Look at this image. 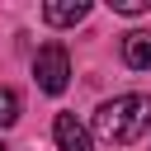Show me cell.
Here are the masks:
<instances>
[{"mask_svg":"<svg viewBox=\"0 0 151 151\" xmlns=\"http://www.w3.org/2000/svg\"><path fill=\"white\" fill-rule=\"evenodd\" d=\"M94 132L113 146L142 142L151 132V94H113L94 109Z\"/></svg>","mask_w":151,"mask_h":151,"instance_id":"6da1fadb","label":"cell"},{"mask_svg":"<svg viewBox=\"0 0 151 151\" xmlns=\"http://www.w3.org/2000/svg\"><path fill=\"white\" fill-rule=\"evenodd\" d=\"M33 80H38L42 94H61V90L71 85V57H66L61 42H42V47H38V57H33Z\"/></svg>","mask_w":151,"mask_h":151,"instance_id":"7a4b0ae2","label":"cell"},{"mask_svg":"<svg viewBox=\"0 0 151 151\" xmlns=\"http://www.w3.org/2000/svg\"><path fill=\"white\" fill-rule=\"evenodd\" d=\"M52 137H57V146H61V151H94V137H90V127H85L76 113H57Z\"/></svg>","mask_w":151,"mask_h":151,"instance_id":"3957f363","label":"cell"},{"mask_svg":"<svg viewBox=\"0 0 151 151\" xmlns=\"http://www.w3.org/2000/svg\"><path fill=\"white\" fill-rule=\"evenodd\" d=\"M90 19V0H47L42 5V24L47 28H76Z\"/></svg>","mask_w":151,"mask_h":151,"instance_id":"277c9868","label":"cell"},{"mask_svg":"<svg viewBox=\"0 0 151 151\" xmlns=\"http://www.w3.org/2000/svg\"><path fill=\"white\" fill-rule=\"evenodd\" d=\"M123 61H127L132 71H151V28L123 33Z\"/></svg>","mask_w":151,"mask_h":151,"instance_id":"5b68a950","label":"cell"},{"mask_svg":"<svg viewBox=\"0 0 151 151\" xmlns=\"http://www.w3.org/2000/svg\"><path fill=\"white\" fill-rule=\"evenodd\" d=\"M19 113H24V99H19V90L0 85V127H14V123H19Z\"/></svg>","mask_w":151,"mask_h":151,"instance_id":"8992f818","label":"cell"},{"mask_svg":"<svg viewBox=\"0 0 151 151\" xmlns=\"http://www.w3.org/2000/svg\"><path fill=\"white\" fill-rule=\"evenodd\" d=\"M151 0H113V14H146Z\"/></svg>","mask_w":151,"mask_h":151,"instance_id":"52a82bcc","label":"cell"},{"mask_svg":"<svg viewBox=\"0 0 151 151\" xmlns=\"http://www.w3.org/2000/svg\"><path fill=\"white\" fill-rule=\"evenodd\" d=\"M0 151H9V146H5V142H0Z\"/></svg>","mask_w":151,"mask_h":151,"instance_id":"ba28073f","label":"cell"}]
</instances>
